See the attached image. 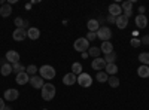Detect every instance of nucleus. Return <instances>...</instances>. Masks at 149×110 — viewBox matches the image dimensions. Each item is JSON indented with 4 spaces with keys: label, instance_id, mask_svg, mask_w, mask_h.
I'll return each instance as SVG.
<instances>
[{
    "label": "nucleus",
    "instance_id": "1",
    "mask_svg": "<svg viewBox=\"0 0 149 110\" xmlns=\"http://www.w3.org/2000/svg\"><path fill=\"white\" fill-rule=\"evenodd\" d=\"M55 92H57V89H55V86H54L52 83H45V85H43V88L40 89V95H42V98H43L45 101H51V100H54Z\"/></svg>",
    "mask_w": 149,
    "mask_h": 110
},
{
    "label": "nucleus",
    "instance_id": "2",
    "mask_svg": "<svg viewBox=\"0 0 149 110\" xmlns=\"http://www.w3.org/2000/svg\"><path fill=\"white\" fill-rule=\"evenodd\" d=\"M55 75H57L55 68H54L52 66H49V64H45V66H42V67L39 68V76H40L42 79L51 80V79L55 77Z\"/></svg>",
    "mask_w": 149,
    "mask_h": 110
},
{
    "label": "nucleus",
    "instance_id": "3",
    "mask_svg": "<svg viewBox=\"0 0 149 110\" xmlns=\"http://www.w3.org/2000/svg\"><path fill=\"white\" fill-rule=\"evenodd\" d=\"M73 48H74V51L76 52H86V49H90V42L86 40V37H79L74 40L73 43Z\"/></svg>",
    "mask_w": 149,
    "mask_h": 110
},
{
    "label": "nucleus",
    "instance_id": "4",
    "mask_svg": "<svg viewBox=\"0 0 149 110\" xmlns=\"http://www.w3.org/2000/svg\"><path fill=\"white\" fill-rule=\"evenodd\" d=\"M97 37L100 39L102 42H110V37H112V30L106 26H102L97 31Z\"/></svg>",
    "mask_w": 149,
    "mask_h": 110
},
{
    "label": "nucleus",
    "instance_id": "5",
    "mask_svg": "<svg viewBox=\"0 0 149 110\" xmlns=\"http://www.w3.org/2000/svg\"><path fill=\"white\" fill-rule=\"evenodd\" d=\"M78 83L81 85L82 88H90L93 85V77L88 75V73H81V75L78 76Z\"/></svg>",
    "mask_w": 149,
    "mask_h": 110
},
{
    "label": "nucleus",
    "instance_id": "6",
    "mask_svg": "<svg viewBox=\"0 0 149 110\" xmlns=\"http://www.w3.org/2000/svg\"><path fill=\"white\" fill-rule=\"evenodd\" d=\"M18 97H19L18 89H15V88H9V89H6L5 94H3V100H6V101H15Z\"/></svg>",
    "mask_w": 149,
    "mask_h": 110
},
{
    "label": "nucleus",
    "instance_id": "7",
    "mask_svg": "<svg viewBox=\"0 0 149 110\" xmlns=\"http://www.w3.org/2000/svg\"><path fill=\"white\" fill-rule=\"evenodd\" d=\"M12 37H14L15 42H22L24 39H27V30H24V28H15L14 33H12Z\"/></svg>",
    "mask_w": 149,
    "mask_h": 110
},
{
    "label": "nucleus",
    "instance_id": "8",
    "mask_svg": "<svg viewBox=\"0 0 149 110\" xmlns=\"http://www.w3.org/2000/svg\"><path fill=\"white\" fill-rule=\"evenodd\" d=\"M91 67L95 70V71H103L104 70V67H106V61H104V58H94L93 59V63H91Z\"/></svg>",
    "mask_w": 149,
    "mask_h": 110
},
{
    "label": "nucleus",
    "instance_id": "9",
    "mask_svg": "<svg viewBox=\"0 0 149 110\" xmlns=\"http://www.w3.org/2000/svg\"><path fill=\"white\" fill-rule=\"evenodd\" d=\"M45 79H42L40 76H31L30 77V85L34 88V89H42L43 88V85H45V82H43Z\"/></svg>",
    "mask_w": 149,
    "mask_h": 110
},
{
    "label": "nucleus",
    "instance_id": "10",
    "mask_svg": "<svg viewBox=\"0 0 149 110\" xmlns=\"http://www.w3.org/2000/svg\"><path fill=\"white\" fill-rule=\"evenodd\" d=\"M63 83L66 85V86H72V85H74V83H78V76L74 75V73H67V75H64V77H63Z\"/></svg>",
    "mask_w": 149,
    "mask_h": 110
},
{
    "label": "nucleus",
    "instance_id": "11",
    "mask_svg": "<svg viewBox=\"0 0 149 110\" xmlns=\"http://www.w3.org/2000/svg\"><path fill=\"white\" fill-rule=\"evenodd\" d=\"M5 59L8 61V63H10V64L19 63V54H18L17 51H8V52H6Z\"/></svg>",
    "mask_w": 149,
    "mask_h": 110
},
{
    "label": "nucleus",
    "instance_id": "12",
    "mask_svg": "<svg viewBox=\"0 0 149 110\" xmlns=\"http://www.w3.org/2000/svg\"><path fill=\"white\" fill-rule=\"evenodd\" d=\"M27 37L31 40H37L40 37V30L37 27H29L27 28Z\"/></svg>",
    "mask_w": 149,
    "mask_h": 110
},
{
    "label": "nucleus",
    "instance_id": "13",
    "mask_svg": "<svg viewBox=\"0 0 149 110\" xmlns=\"http://www.w3.org/2000/svg\"><path fill=\"white\" fill-rule=\"evenodd\" d=\"M15 80L18 85H26V83H30V76L27 75V71H21L17 75Z\"/></svg>",
    "mask_w": 149,
    "mask_h": 110
},
{
    "label": "nucleus",
    "instance_id": "14",
    "mask_svg": "<svg viewBox=\"0 0 149 110\" xmlns=\"http://www.w3.org/2000/svg\"><path fill=\"white\" fill-rule=\"evenodd\" d=\"M109 15H112V17H119V15H122V9H121V6L118 5V3H112V5H109Z\"/></svg>",
    "mask_w": 149,
    "mask_h": 110
},
{
    "label": "nucleus",
    "instance_id": "15",
    "mask_svg": "<svg viewBox=\"0 0 149 110\" xmlns=\"http://www.w3.org/2000/svg\"><path fill=\"white\" fill-rule=\"evenodd\" d=\"M116 27L119 28V30H124V28H127V26H128V18L125 17V15H119V17H116Z\"/></svg>",
    "mask_w": 149,
    "mask_h": 110
},
{
    "label": "nucleus",
    "instance_id": "16",
    "mask_svg": "<svg viewBox=\"0 0 149 110\" xmlns=\"http://www.w3.org/2000/svg\"><path fill=\"white\" fill-rule=\"evenodd\" d=\"M136 26H137V28H146L148 27V18H146V15H137V17H136Z\"/></svg>",
    "mask_w": 149,
    "mask_h": 110
},
{
    "label": "nucleus",
    "instance_id": "17",
    "mask_svg": "<svg viewBox=\"0 0 149 110\" xmlns=\"http://www.w3.org/2000/svg\"><path fill=\"white\" fill-rule=\"evenodd\" d=\"M10 14H12V6L9 3H5L3 6H0V17L8 18Z\"/></svg>",
    "mask_w": 149,
    "mask_h": 110
},
{
    "label": "nucleus",
    "instance_id": "18",
    "mask_svg": "<svg viewBox=\"0 0 149 110\" xmlns=\"http://www.w3.org/2000/svg\"><path fill=\"white\" fill-rule=\"evenodd\" d=\"M86 27H88V30H90V31L97 33V31H98V28H100V22H98L97 19H90L88 22H86Z\"/></svg>",
    "mask_w": 149,
    "mask_h": 110
},
{
    "label": "nucleus",
    "instance_id": "19",
    "mask_svg": "<svg viewBox=\"0 0 149 110\" xmlns=\"http://www.w3.org/2000/svg\"><path fill=\"white\" fill-rule=\"evenodd\" d=\"M12 71H14V68H12L10 63H5L3 66H0V73H2V76H9Z\"/></svg>",
    "mask_w": 149,
    "mask_h": 110
},
{
    "label": "nucleus",
    "instance_id": "20",
    "mask_svg": "<svg viewBox=\"0 0 149 110\" xmlns=\"http://www.w3.org/2000/svg\"><path fill=\"white\" fill-rule=\"evenodd\" d=\"M14 24H15L17 28H24V30H27V27H29V21L22 19L21 17H17L15 21H14Z\"/></svg>",
    "mask_w": 149,
    "mask_h": 110
},
{
    "label": "nucleus",
    "instance_id": "21",
    "mask_svg": "<svg viewBox=\"0 0 149 110\" xmlns=\"http://www.w3.org/2000/svg\"><path fill=\"white\" fill-rule=\"evenodd\" d=\"M104 71L107 73L109 76H115L116 73H118V66H116L115 63H112V64H106V67H104Z\"/></svg>",
    "mask_w": 149,
    "mask_h": 110
},
{
    "label": "nucleus",
    "instance_id": "22",
    "mask_svg": "<svg viewBox=\"0 0 149 110\" xmlns=\"http://www.w3.org/2000/svg\"><path fill=\"white\" fill-rule=\"evenodd\" d=\"M100 51H102L104 55H107V54H110V52H113V45H112L110 42H103L102 46H100Z\"/></svg>",
    "mask_w": 149,
    "mask_h": 110
},
{
    "label": "nucleus",
    "instance_id": "23",
    "mask_svg": "<svg viewBox=\"0 0 149 110\" xmlns=\"http://www.w3.org/2000/svg\"><path fill=\"white\" fill-rule=\"evenodd\" d=\"M137 75H139V77H142V79L149 77V66H140V67L137 68Z\"/></svg>",
    "mask_w": 149,
    "mask_h": 110
},
{
    "label": "nucleus",
    "instance_id": "24",
    "mask_svg": "<svg viewBox=\"0 0 149 110\" xmlns=\"http://www.w3.org/2000/svg\"><path fill=\"white\" fill-rule=\"evenodd\" d=\"M100 54H102V51H100V48H98V46H91L88 49V55L93 57V58H98Z\"/></svg>",
    "mask_w": 149,
    "mask_h": 110
},
{
    "label": "nucleus",
    "instance_id": "25",
    "mask_svg": "<svg viewBox=\"0 0 149 110\" xmlns=\"http://www.w3.org/2000/svg\"><path fill=\"white\" fill-rule=\"evenodd\" d=\"M139 61L142 63V66H149V52L139 54Z\"/></svg>",
    "mask_w": 149,
    "mask_h": 110
},
{
    "label": "nucleus",
    "instance_id": "26",
    "mask_svg": "<svg viewBox=\"0 0 149 110\" xmlns=\"http://www.w3.org/2000/svg\"><path fill=\"white\" fill-rule=\"evenodd\" d=\"M95 79H97L98 82L104 83V82H107V79H109V75H107L106 71H97V76H95Z\"/></svg>",
    "mask_w": 149,
    "mask_h": 110
},
{
    "label": "nucleus",
    "instance_id": "27",
    "mask_svg": "<svg viewBox=\"0 0 149 110\" xmlns=\"http://www.w3.org/2000/svg\"><path fill=\"white\" fill-rule=\"evenodd\" d=\"M107 83L110 85V88H118V86H119V79H118L116 76H109Z\"/></svg>",
    "mask_w": 149,
    "mask_h": 110
},
{
    "label": "nucleus",
    "instance_id": "28",
    "mask_svg": "<svg viewBox=\"0 0 149 110\" xmlns=\"http://www.w3.org/2000/svg\"><path fill=\"white\" fill-rule=\"evenodd\" d=\"M72 73H74L76 76H79L82 73V64L81 63H73L72 64Z\"/></svg>",
    "mask_w": 149,
    "mask_h": 110
},
{
    "label": "nucleus",
    "instance_id": "29",
    "mask_svg": "<svg viewBox=\"0 0 149 110\" xmlns=\"http://www.w3.org/2000/svg\"><path fill=\"white\" fill-rule=\"evenodd\" d=\"M133 3H134V0H127V2H122V6H121V9H122L124 12L133 10Z\"/></svg>",
    "mask_w": 149,
    "mask_h": 110
},
{
    "label": "nucleus",
    "instance_id": "30",
    "mask_svg": "<svg viewBox=\"0 0 149 110\" xmlns=\"http://www.w3.org/2000/svg\"><path fill=\"white\" fill-rule=\"evenodd\" d=\"M115 59H116V52H110L107 55H104V61H106V64H112V63H115Z\"/></svg>",
    "mask_w": 149,
    "mask_h": 110
},
{
    "label": "nucleus",
    "instance_id": "31",
    "mask_svg": "<svg viewBox=\"0 0 149 110\" xmlns=\"http://www.w3.org/2000/svg\"><path fill=\"white\" fill-rule=\"evenodd\" d=\"M26 71H27V75H29V76L31 77V76H36V73L39 71V70H37V67H36L34 64H30V66H27Z\"/></svg>",
    "mask_w": 149,
    "mask_h": 110
},
{
    "label": "nucleus",
    "instance_id": "32",
    "mask_svg": "<svg viewBox=\"0 0 149 110\" xmlns=\"http://www.w3.org/2000/svg\"><path fill=\"white\" fill-rule=\"evenodd\" d=\"M12 68H14V71H17V75H18L21 71H26L27 67H24L21 63H15V64H12Z\"/></svg>",
    "mask_w": 149,
    "mask_h": 110
},
{
    "label": "nucleus",
    "instance_id": "33",
    "mask_svg": "<svg viewBox=\"0 0 149 110\" xmlns=\"http://www.w3.org/2000/svg\"><path fill=\"white\" fill-rule=\"evenodd\" d=\"M97 39V33H93V31H88V34H86V40L88 42H93Z\"/></svg>",
    "mask_w": 149,
    "mask_h": 110
},
{
    "label": "nucleus",
    "instance_id": "34",
    "mask_svg": "<svg viewBox=\"0 0 149 110\" xmlns=\"http://www.w3.org/2000/svg\"><path fill=\"white\" fill-rule=\"evenodd\" d=\"M130 43H131V46H134V48H139V46L142 45V43H140V39H136V37H133Z\"/></svg>",
    "mask_w": 149,
    "mask_h": 110
},
{
    "label": "nucleus",
    "instance_id": "35",
    "mask_svg": "<svg viewBox=\"0 0 149 110\" xmlns=\"http://www.w3.org/2000/svg\"><path fill=\"white\" fill-rule=\"evenodd\" d=\"M140 43L142 45H149V36L148 34H145V36H142V37H140Z\"/></svg>",
    "mask_w": 149,
    "mask_h": 110
},
{
    "label": "nucleus",
    "instance_id": "36",
    "mask_svg": "<svg viewBox=\"0 0 149 110\" xmlns=\"http://www.w3.org/2000/svg\"><path fill=\"white\" fill-rule=\"evenodd\" d=\"M107 22L115 24V22H116V18H115V17H112V15H107Z\"/></svg>",
    "mask_w": 149,
    "mask_h": 110
},
{
    "label": "nucleus",
    "instance_id": "37",
    "mask_svg": "<svg viewBox=\"0 0 149 110\" xmlns=\"http://www.w3.org/2000/svg\"><path fill=\"white\" fill-rule=\"evenodd\" d=\"M6 106H5V100L3 98H0V110H3Z\"/></svg>",
    "mask_w": 149,
    "mask_h": 110
},
{
    "label": "nucleus",
    "instance_id": "38",
    "mask_svg": "<svg viewBox=\"0 0 149 110\" xmlns=\"http://www.w3.org/2000/svg\"><path fill=\"white\" fill-rule=\"evenodd\" d=\"M81 57H82L84 59H86V58H88L90 55H88V52H82V54H81Z\"/></svg>",
    "mask_w": 149,
    "mask_h": 110
},
{
    "label": "nucleus",
    "instance_id": "39",
    "mask_svg": "<svg viewBox=\"0 0 149 110\" xmlns=\"http://www.w3.org/2000/svg\"><path fill=\"white\" fill-rule=\"evenodd\" d=\"M139 12H140V15H143V12H145V6H140V8H139Z\"/></svg>",
    "mask_w": 149,
    "mask_h": 110
},
{
    "label": "nucleus",
    "instance_id": "40",
    "mask_svg": "<svg viewBox=\"0 0 149 110\" xmlns=\"http://www.w3.org/2000/svg\"><path fill=\"white\" fill-rule=\"evenodd\" d=\"M3 110H10V107H8V106H6V107H5Z\"/></svg>",
    "mask_w": 149,
    "mask_h": 110
}]
</instances>
